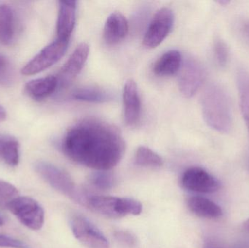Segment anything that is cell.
Masks as SVG:
<instances>
[{
  "label": "cell",
  "instance_id": "1",
  "mask_svg": "<svg viewBox=\"0 0 249 248\" xmlns=\"http://www.w3.org/2000/svg\"><path fill=\"white\" fill-rule=\"evenodd\" d=\"M66 156L77 164L101 171L115 167L125 144L116 128L97 119H84L68 130L62 141Z\"/></svg>",
  "mask_w": 249,
  "mask_h": 248
},
{
  "label": "cell",
  "instance_id": "2",
  "mask_svg": "<svg viewBox=\"0 0 249 248\" xmlns=\"http://www.w3.org/2000/svg\"><path fill=\"white\" fill-rule=\"evenodd\" d=\"M202 113L206 123L219 132H229L232 128V111L231 98L219 84L208 86L202 96Z\"/></svg>",
  "mask_w": 249,
  "mask_h": 248
},
{
  "label": "cell",
  "instance_id": "3",
  "mask_svg": "<svg viewBox=\"0 0 249 248\" xmlns=\"http://www.w3.org/2000/svg\"><path fill=\"white\" fill-rule=\"evenodd\" d=\"M86 205L94 212L110 218L138 215L142 212V204L131 198L93 195L88 197Z\"/></svg>",
  "mask_w": 249,
  "mask_h": 248
},
{
  "label": "cell",
  "instance_id": "4",
  "mask_svg": "<svg viewBox=\"0 0 249 248\" xmlns=\"http://www.w3.org/2000/svg\"><path fill=\"white\" fill-rule=\"evenodd\" d=\"M36 173L55 190L71 199L86 204L88 197L80 192L71 176L57 166L47 163L38 162L35 164Z\"/></svg>",
  "mask_w": 249,
  "mask_h": 248
},
{
  "label": "cell",
  "instance_id": "5",
  "mask_svg": "<svg viewBox=\"0 0 249 248\" xmlns=\"http://www.w3.org/2000/svg\"><path fill=\"white\" fill-rule=\"evenodd\" d=\"M7 209L30 230H40L45 222L43 208L29 197H18L9 204Z\"/></svg>",
  "mask_w": 249,
  "mask_h": 248
},
{
  "label": "cell",
  "instance_id": "6",
  "mask_svg": "<svg viewBox=\"0 0 249 248\" xmlns=\"http://www.w3.org/2000/svg\"><path fill=\"white\" fill-rule=\"evenodd\" d=\"M69 42L56 39L47 45L22 68V74L26 76L39 74L56 64L67 50Z\"/></svg>",
  "mask_w": 249,
  "mask_h": 248
},
{
  "label": "cell",
  "instance_id": "7",
  "mask_svg": "<svg viewBox=\"0 0 249 248\" xmlns=\"http://www.w3.org/2000/svg\"><path fill=\"white\" fill-rule=\"evenodd\" d=\"M70 227L75 238L88 248H109L105 234L91 221L80 214L70 218Z\"/></svg>",
  "mask_w": 249,
  "mask_h": 248
},
{
  "label": "cell",
  "instance_id": "8",
  "mask_svg": "<svg viewBox=\"0 0 249 248\" xmlns=\"http://www.w3.org/2000/svg\"><path fill=\"white\" fill-rule=\"evenodd\" d=\"M174 15L168 7H162L155 13L143 37L146 48H156L162 43L172 29Z\"/></svg>",
  "mask_w": 249,
  "mask_h": 248
},
{
  "label": "cell",
  "instance_id": "9",
  "mask_svg": "<svg viewBox=\"0 0 249 248\" xmlns=\"http://www.w3.org/2000/svg\"><path fill=\"white\" fill-rule=\"evenodd\" d=\"M181 68L178 77L180 91L185 97H192L201 87L206 71L202 64L193 58H188Z\"/></svg>",
  "mask_w": 249,
  "mask_h": 248
},
{
  "label": "cell",
  "instance_id": "10",
  "mask_svg": "<svg viewBox=\"0 0 249 248\" xmlns=\"http://www.w3.org/2000/svg\"><path fill=\"white\" fill-rule=\"evenodd\" d=\"M181 184L187 190L198 193H213L220 189V183L216 178L197 167H190L184 172Z\"/></svg>",
  "mask_w": 249,
  "mask_h": 248
},
{
  "label": "cell",
  "instance_id": "11",
  "mask_svg": "<svg viewBox=\"0 0 249 248\" xmlns=\"http://www.w3.org/2000/svg\"><path fill=\"white\" fill-rule=\"evenodd\" d=\"M90 48L86 42H82L74 50L64 64L57 77L58 87L64 88L71 84L83 69L89 57Z\"/></svg>",
  "mask_w": 249,
  "mask_h": 248
},
{
  "label": "cell",
  "instance_id": "12",
  "mask_svg": "<svg viewBox=\"0 0 249 248\" xmlns=\"http://www.w3.org/2000/svg\"><path fill=\"white\" fill-rule=\"evenodd\" d=\"M123 101L124 122L128 126H135L140 119L142 103L137 84L131 79H129L124 83L123 90Z\"/></svg>",
  "mask_w": 249,
  "mask_h": 248
},
{
  "label": "cell",
  "instance_id": "13",
  "mask_svg": "<svg viewBox=\"0 0 249 248\" xmlns=\"http://www.w3.org/2000/svg\"><path fill=\"white\" fill-rule=\"evenodd\" d=\"M77 1H60L57 20V39L70 41L76 23Z\"/></svg>",
  "mask_w": 249,
  "mask_h": 248
},
{
  "label": "cell",
  "instance_id": "14",
  "mask_svg": "<svg viewBox=\"0 0 249 248\" xmlns=\"http://www.w3.org/2000/svg\"><path fill=\"white\" fill-rule=\"evenodd\" d=\"M128 31V21L126 17L120 12H114L105 23L104 39L107 45H117L126 37Z\"/></svg>",
  "mask_w": 249,
  "mask_h": 248
},
{
  "label": "cell",
  "instance_id": "15",
  "mask_svg": "<svg viewBox=\"0 0 249 248\" xmlns=\"http://www.w3.org/2000/svg\"><path fill=\"white\" fill-rule=\"evenodd\" d=\"M58 88V78L52 75L31 80L25 86V90L29 97L36 100L47 99Z\"/></svg>",
  "mask_w": 249,
  "mask_h": 248
},
{
  "label": "cell",
  "instance_id": "16",
  "mask_svg": "<svg viewBox=\"0 0 249 248\" xmlns=\"http://www.w3.org/2000/svg\"><path fill=\"white\" fill-rule=\"evenodd\" d=\"M182 66V57L178 50H172L161 55L154 64L153 72L160 77L177 74Z\"/></svg>",
  "mask_w": 249,
  "mask_h": 248
},
{
  "label": "cell",
  "instance_id": "17",
  "mask_svg": "<svg viewBox=\"0 0 249 248\" xmlns=\"http://www.w3.org/2000/svg\"><path fill=\"white\" fill-rule=\"evenodd\" d=\"M187 206L192 213L200 217L208 219H215L222 216V208L207 198L200 196H194L189 198Z\"/></svg>",
  "mask_w": 249,
  "mask_h": 248
},
{
  "label": "cell",
  "instance_id": "18",
  "mask_svg": "<svg viewBox=\"0 0 249 248\" xmlns=\"http://www.w3.org/2000/svg\"><path fill=\"white\" fill-rule=\"evenodd\" d=\"M16 33L15 13L7 4L0 5V42L4 45H11Z\"/></svg>",
  "mask_w": 249,
  "mask_h": 248
},
{
  "label": "cell",
  "instance_id": "19",
  "mask_svg": "<svg viewBox=\"0 0 249 248\" xmlns=\"http://www.w3.org/2000/svg\"><path fill=\"white\" fill-rule=\"evenodd\" d=\"M74 100L87 103H102L110 101L114 96L111 92L96 87H83L75 89L71 93Z\"/></svg>",
  "mask_w": 249,
  "mask_h": 248
},
{
  "label": "cell",
  "instance_id": "20",
  "mask_svg": "<svg viewBox=\"0 0 249 248\" xmlns=\"http://www.w3.org/2000/svg\"><path fill=\"white\" fill-rule=\"evenodd\" d=\"M17 140L10 135H0V159L11 167L18 165L20 154Z\"/></svg>",
  "mask_w": 249,
  "mask_h": 248
},
{
  "label": "cell",
  "instance_id": "21",
  "mask_svg": "<svg viewBox=\"0 0 249 248\" xmlns=\"http://www.w3.org/2000/svg\"><path fill=\"white\" fill-rule=\"evenodd\" d=\"M238 87L239 91L241 112L249 132V73L241 71L238 74Z\"/></svg>",
  "mask_w": 249,
  "mask_h": 248
},
{
  "label": "cell",
  "instance_id": "22",
  "mask_svg": "<svg viewBox=\"0 0 249 248\" xmlns=\"http://www.w3.org/2000/svg\"><path fill=\"white\" fill-rule=\"evenodd\" d=\"M135 163L141 167L156 168L162 167L164 162L159 154L148 147L142 146L136 150L135 154Z\"/></svg>",
  "mask_w": 249,
  "mask_h": 248
},
{
  "label": "cell",
  "instance_id": "23",
  "mask_svg": "<svg viewBox=\"0 0 249 248\" xmlns=\"http://www.w3.org/2000/svg\"><path fill=\"white\" fill-rule=\"evenodd\" d=\"M90 184L99 190H110L116 183V179L108 170H101L93 173L89 178Z\"/></svg>",
  "mask_w": 249,
  "mask_h": 248
},
{
  "label": "cell",
  "instance_id": "24",
  "mask_svg": "<svg viewBox=\"0 0 249 248\" xmlns=\"http://www.w3.org/2000/svg\"><path fill=\"white\" fill-rule=\"evenodd\" d=\"M14 68L10 61L3 55H0V85L10 87L15 82Z\"/></svg>",
  "mask_w": 249,
  "mask_h": 248
},
{
  "label": "cell",
  "instance_id": "25",
  "mask_svg": "<svg viewBox=\"0 0 249 248\" xmlns=\"http://www.w3.org/2000/svg\"><path fill=\"white\" fill-rule=\"evenodd\" d=\"M19 197L18 191L11 183L0 180V207L7 208L13 199Z\"/></svg>",
  "mask_w": 249,
  "mask_h": 248
},
{
  "label": "cell",
  "instance_id": "26",
  "mask_svg": "<svg viewBox=\"0 0 249 248\" xmlns=\"http://www.w3.org/2000/svg\"><path fill=\"white\" fill-rule=\"evenodd\" d=\"M115 240L123 247L136 248L139 245L137 237L131 231L127 230H118L114 232Z\"/></svg>",
  "mask_w": 249,
  "mask_h": 248
},
{
  "label": "cell",
  "instance_id": "27",
  "mask_svg": "<svg viewBox=\"0 0 249 248\" xmlns=\"http://www.w3.org/2000/svg\"><path fill=\"white\" fill-rule=\"evenodd\" d=\"M213 52L218 65L220 67H225L228 63L229 56V51L226 44L221 39H218L215 42Z\"/></svg>",
  "mask_w": 249,
  "mask_h": 248
},
{
  "label": "cell",
  "instance_id": "28",
  "mask_svg": "<svg viewBox=\"0 0 249 248\" xmlns=\"http://www.w3.org/2000/svg\"><path fill=\"white\" fill-rule=\"evenodd\" d=\"M0 247L10 248H30L26 243L18 240V239L13 238V237H9V236L4 235V234H0Z\"/></svg>",
  "mask_w": 249,
  "mask_h": 248
},
{
  "label": "cell",
  "instance_id": "29",
  "mask_svg": "<svg viewBox=\"0 0 249 248\" xmlns=\"http://www.w3.org/2000/svg\"><path fill=\"white\" fill-rule=\"evenodd\" d=\"M238 34L246 44L249 45V19H246L240 23Z\"/></svg>",
  "mask_w": 249,
  "mask_h": 248
},
{
  "label": "cell",
  "instance_id": "30",
  "mask_svg": "<svg viewBox=\"0 0 249 248\" xmlns=\"http://www.w3.org/2000/svg\"><path fill=\"white\" fill-rule=\"evenodd\" d=\"M203 248H223L220 247V246H218L216 243H212V242H207V243H205L204 246H203Z\"/></svg>",
  "mask_w": 249,
  "mask_h": 248
},
{
  "label": "cell",
  "instance_id": "31",
  "mask_svg": "<svg viewBox=\"0 0 249 248\" xmlns=\"http://www.w3.org/2000/svg\"><path fill=\"white\" fill-rule=\"evenodd\" d=\"M6 119V112L4 108L0 105V122Z\"/></svg>",
  "mask_w": 249,
  "mask_h": 248
},
{
  "label": "cell",
  "instance_id": "32",
  "mask_svg": "<svg viewBox=\"0 0 249 248\" xmlns=\"http://www.w3.org/2000/svg\"><path fill=\"white\" fill-rule=\"evenodd\" d=\"M244 229L245 230V231H248L249 232V218L246 221L244 224Z\"/></svg>",
  "mask_w": 249,
  "mask_h": 248
},
{
  "label": "cell",
  "instance_id": "33",
  "mask_svg": "<svg viewBox=\"0 0 249 248\" xmlns=\"http://www.w3.org/2000/svg\"><path fill=\"white\" fill-rule=\"evenodd\" d=\"M218 2L219 3V4H229L230 2H231V1H226V0H223V1H218Z\"/></svg>",
  "mask_w": 249,
  "mask_h": 248
},
{
  "label": "cell",
  "instance_id": "34",
  "mask_svg": "<svg viewBox=\"0 0 249 248\" xmlns=\"http://www.w3.org/2000/svg\"><path fill=\"white\" fill-rule=\"evenodd\" d=\"M247 166H248V168L249 170V151L248 153V155H247Z\"/></svg>",
  "mask_w": 249,
  "mask_h": 248
},
{
  "label": "cell",
  "instance_id": "35",
  "mask_svg": "<svg viewBox=\"0 0 249 248\" xmlns=\"http://www.w3.org/2000/svg\"><path fill=\"white\" fill-rule=\"evenodd\" d=\"M3 224H4V221H3L2 218L0 216V226L3 225Z\"/></svg>",
  "mask_w": 249,
  "mask_h": 248
}]
</instances>
